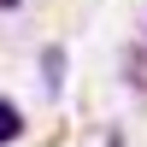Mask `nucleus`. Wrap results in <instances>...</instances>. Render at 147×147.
Returning <instances> with one entry per match:
<instances>
[{
    "label": "nucleus",
    "instance_id": "f257e3e1",
    "mask_svg": "<svg viewBox=\"0 0 147 147\" xmlns=\"http://www.w3.org/2000/svg\"><path fill=\"white\" fill-rule=\"evenodd\" d=\"M124 77H129V88L147 100V47H129L124 53Z\"/></svg>",
    "mask_w": 147,
    "mask_h": 147
},
{
    "label": "nucleus",
    "instance_id": "f03ea898",
    "mask_svg": "<svg viewBox=\"0 0 147 147\" xmlns=\"http://www.w3.org/2000/svg\"><path fill=\"white\" fill-rule=\"evenodd\" d=\"M41 82H47V94L65 88V53H59V47H47V53H41Z\"/></svg>",
    "mask_w": 147,
    "mask_h": 147
},
{
    "label": "nucleus",
    "instance_id": "7ed1b4c3",
    "mask_svg": "<svg viewBox=\"0 0 147 147\" xmlns=\"http://www.w3.org/2000/svg\"><path fill=\"white\" fill-rule=\"evenodd\" d=\"M18 136H24V112L6 100V94H0V147H12Z\"/></svg>",
    "mask_w": 147,
    "mask_h": 147
},
{
    "label": "nucleus",
    "instance_id": "20e7f679",
    "mask_svg": "<svg viewBox=\"0 0 147 147\" xmlns=\"http://www.w3.org/2000/svg\"><path fill=\"white\" fill-rule=\"evenodd\" d=\"M106 147H124V136H118V129H112V136H106Z\"/></svg>",
    "mask_w": 147,
    "mask_h": 147
},
{
    "label": "nucleus",
    "instance_id": "39448f33",
    "mask_svg": "<svg viewBox=\"0 0 147 147\" xmlns=\"http://www.w3.org/2000/svg\"><path fill=\"white\" fill-rule=\"evenodd\" d=\"M0 12H18V0H0Z\"/></svg>",
    "mask_w": 147,
    "mask_h": 147
}]
</instances>
